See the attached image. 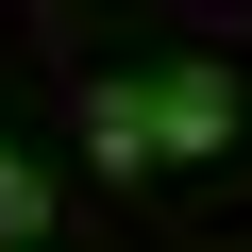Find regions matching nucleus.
Returning a JSON list of instances; mask_svg holds the SVG:
<instances>
[{
    "mask_svg": "<svg viewBox=\"0 0 252 252\" xmlns=\"http://www.w3.org/2000/svg\"><path fill=\"white\" fill-rule=\"evenodd\" d=\"M152 135H168V168H185V152H235V67H202V51L152 67Z\"/></svg>",
    "mask_w": 252,
    "mask_h": 252,
    "instance_id": "obj_1",
    "label": "nucleus"
},
{
    "mask_svg": "<svg viewBox=\"0 0 252 252\" xmlns=\"http://www.w3.org/2000/svg\"><path fill=\"white\" fill-rule=\"evenodd\" d=\"M84 152H101V168H168V135H152V84H118V67H101V84H84Z\"/></svg>",
    "mask_w": 252,
    "mask_h": 252,
    "instance_id": "obj_2",
    "label": "nucleus"
},
{
    "mask_svg": "<svg viewBox=\"0 0 252 252\" xmlns=\"http://www.w3.org/2000/svg\"><path fill=\"white\" fill-rule=\"evenodd\" d=\"M34 235H51V168H34V152H0V252H34Z\"/></svg>",
    "mask_w": 252,
    "mask_h": 252,
    "instance_id": "obj_3",
    "label": "nucleus"
}]
</instances>
